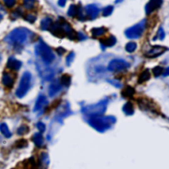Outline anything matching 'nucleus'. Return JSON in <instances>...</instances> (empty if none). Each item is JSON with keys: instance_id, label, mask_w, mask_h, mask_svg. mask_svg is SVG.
Segmentation results:
<instances>
[{"instance_id": "nucleus-1", "label": "nucleus", "mask_w": 169, "mask_h": 169, "mask_svg": "<svg viewBox=\"0 0 169 169\" xmlns=\"http://www.w3.org/2000/svg\"><path fill=\"white\" fill-rule=\"evenodd\" d=\"M116 118L114 116H98L91 117L88 120L90 126L98 132H104L109 129L116 123Z\"/></svg>"}, {"instance_id": "nucleus-2", "label": "nucleus", "mask_w": 169, "mask_h": 169, "mask_svg": "<svg viewBox=\"0 0 169 169\" xmlns=\"http://www.w3.org/2000/svg\"><path fill=\"white\" fill-rule=\"evenodd\" d=\"M29 32L26 29L17 28L6 36L5 40L11 45H21L26 41Z\"/></svg>"}, {"instance_id": "nucleus-3", "label": "nucleus", "mask_w": 169, "mask_h": 169, "mask_svg": "<svg viewBox=\"0 0 169 169\" xmlns=\"http://www.w3.org/2000/svg\"><path fill=\"white\" fill-rule=\"evenodd\" d=\"M36 52L41 56L43 61L46 64L52 63L55 58L51 48L42 40H40L39 45L36 46Z\"/></svg>"}, {"instance_id": "nucleus-4", "label": "nucleus", "mask_w": 169, "mask_h": 169, "mask_svg": "<svg viewBox=\"0 0 169 169\" xmlns=\"http://www.w3.org/2000/svg\"><path fill=\"white\" fill-rule=\"evenodd\" d=\"M108 101L106 100H103L99 103L90 106H87L83 109V112L86 115L91 117L101 116L104 113L107 107Z\"/></svg>"}, {"instance_id": "nucleus-5", "label": "nucleus", "mask_w": 169, "mask_h": 169, "mask_svg": "<svg viewBox=\"0 0 169 169\" xmlns=\"http://www.w3.org/2000/svg\"><path fill=\"white\" fill-rule=\"evenodd\" d=\"M31 74L29 72H24L20 80L19 85L16 91V96L18 98H23L26 95L29 88L31 81Z\"/></svg>"}, {"instance_id": "nucleus-6", "label": "nucleus", "mask_w": 169, "mask_h": 169, "mask_svg": "<svg viewBox=\"0 0 169 169\" xmlns=\"http://www.w3.org/2000/svg\"><path fill=\"white\" fill-rule=\"evenodd\" d=\"M146 27V20L143 19L134 26L128 29L125 31L126 37L130 39H137L141 36Z\"/></svg>"}, {"instance_id": "nucleus-7", "label": "nucleus", "mask_w": 169, "mask_h": 169, "mask_svg": "<svg viewBox=\"0 0 169 169\" xmlns=\"http://www.w3.org/2000/svg\"><path fill=\"white\" fill-rule=\"evenodd\" d=\"M130 65L124 60L121 59H114L111 60L108 66V70L110 71H121L125 70H127L128 67H129Z\"/></svg>"}, {"instance_id": "nucleus-8", "label": "nucleus", "mask_w": 169, "mask_h": 169, "mask_svg": "<svg viewBox=\"0 0 169 169\" xmlns=\"http://www.w3.org/2000/svg\"><path fill=\"white\" fill-rule=\"evenodd\" d=\"M167 50V48L162 46H153L148 52L145 54V56L148 58H155L158 57Z\"/></svg>"}, {"instance_id": "nucleus-9", "label": "nucleus", "mask_w": 169, "mask_h": 169, "mask_svg": "<svg viewBox=\"0 0 169 169\" xmlns=\"http://www.w3.org/2000/svg\"><path fill=\"white\" fill-rule=\"evenodd\" d=\"M49 30L50 31L51 33L54 36L58 37V38L62 39L66 36L65 32L63 29V27H62L61 23L60 21L52 23V26L50 28Z\"/></svg>"}, {"instance_id": "nucleus-10", "label": "nucleus", "mask_w": 169, "mask_h": 169, "mask_svg": "<svg viewBox=\"0 0 169 169\" xmlns=\"http://www.w3.org/2000/svg\"><path fill=\"white\" fill-rule=\"evenodd\" d=\"M87 16L88 17L90 20H93L96 18L99 14V9L95 5L91 4L87 5L85 8Z\"/></svg>"}, {"instance_id": "nucleus-11", "label": "nucleus", "mask_w": 169, "mask_h": 169, "mask_svg": "<svg viewBox=\"0 0 169 169\" xmlns=\"http://www.w3.org/2000/svg\"><path fill=\"white\" fill-rule=\"evenodd\" d=\"M162 4V0H149L145 6V12L147 15L159 9Z\"/></svg>"}, {"instance_id": "nucleus-12", "label": "nucleus", "mask_w": 169, "mask_h": 169, "mask_svg": "<svg viewBox=\"0 0 169 169\" xmlns=\"http://www.w3.org/2000/svg\"><path fill=\"white\" fill-rule=\"evenodd\" d=\"M48 101L46 97H45V95H40L36 101L34 108V112H38L45 109L48 106Z\"/></svg>"}, {"instance_id": "nucleus-13", "label": "nucleus", "mask_w": 169, "mask_h": 169, "mask_svg": "<svg viewBox=\"0 0 169 169\" xmlns=\"http://www.w3.org/2000/svg\"><path fill=\"white\" fill-rule=\"evenodd\" d=\"M61 89V84L60 83V81L58 80L54 81L52 84L49 87V91H48L49 96L50 97L55 96Z\"/></svg>"}, {"instance_id": "nucleus-14", "label": "nucleus", "mask_w": 169, "mask_h": 169, "mask_svg": "<svg viewBox=\"0 0 169 169\" xmlns=\"http://www.w3.org/2000/svg\"><path fill=\"white\" fill-rule=\"evenodd\" d=\"M22 66V63L13 57H10L8 61L7 67L12 70L18 71L20 70V68Z\"/></svg>"}, {"instance_id": "nucleus-15", "label": "nucleus", "mask_w": 169, "mask_h": 169, "mask_svg": "<svg viewBox=\"0 0 169 169\" xmlns=\"http://www.w3.org/2000/svg\"><path fill=\"white\" fill-rule=\"evenodd\" d=\"M49 165V156L46 153H42L39 159V168L47 169Z\"/></svg>"}, {"instance_id": "nucleus-16", "label": "nucleus", "mask_w": 169, "mask_h": 169, "mask_svg": "<svg viewBox=\"0 0 169 169\" xmlns=\"http://www.w3.org/2000/svg\"><path fill=\"white\" fill-rule=\"evenodd\" d=\"M100 42H101V46L104 48L112 47L116 45V39L114 36L111 35L109 37H107V38L101 39L100 40Z\"/></svg>"}, {"instance_id": "nucleus-17", "label": "nucleus", "mask_w": 169, "mask_h": 169, "mask_svg": "<svg viewBox=\"0 0 169 169\" xmlns=\"http://www.w3.org/2000/svg\"><path fill=\"white\" fill-rule=\"evenodd\" d=\"M15 80L14 78L12 77L11 75L8 73H5L2 77V83L3 84L8 88H11L14 85Z\"/></svg>"}, {"instance_id": "nucleus-18", "label": "nucleus", "mask_w": 169, "mask_h": 169, "mask_svg": "<svg viewBox=\"0 0 169 169\" xmlns=\"http://www.w3.org/2000/svg\"><path fill=\"white\" fill-rule=\"evenodd\" d=\"M123 112L126 116H131L134 114V107L133 104L128 102L123 106Z\"/></svg>"}, {"instance_id": "nucleus-19", "label": "nucleus", "mask_w": 169, "mask_h": 169, "mask_svg": "<svg viewBox=\"0 0 169 169\" xmlns=\"http://www.w3.org/2000/svg\"><path fill=\"white\" fill-rule=\"evenodd\" d=\"M52 20L50 18H45L40 22V28L43 30H49L52 24Z\"/></svg>"}, {"instance_id": "nucleus-20", "label": "nucleus", "mask_w": 169, "mask_h": 169, "mask_svg": "<svg viewBox=\"0 0 169 169\" xmlns=\"http://www.w3.org/2000/svg\"><path fill=\"white\" fill-rule=\"evenodd\" d=\"M33 141L36 146L40 147L44 143L43 136L40 133H36L33 136Z\"/></svg>"}, {"instance_id": "nucleus-21", "label": "nucleus", "mask_w": 169, "mask_h": 169, "mask_svg": "<svg viewBox=\"0 0 169 169\" xmlns=\"http://www.w3.org/2000/svg\"><path fill=\"white\" fill-rule=\"evenodd\" d=\"M0 131L7 138H9L12 135V134L9 129L8 125L5 123H2L0 124Z\"/></svg>"}, {"instance_id": "nucleus-22", "label": "nucleus", "mask_w": 169, "mask_h": 169, "mask_svg": "<svg viewBox=\"0 0 169 169\" xmlns=\"http://www.w3.org/2000/svg\"><path fill=\"white\" fill-rule=\"evenodd\" d=\"M150 77H151V73L149 70H145V71H143L141 75L140 76V77L138 79V83H143L145 81H148Z\"/></svg>"}, {"instance_id": "nucleus-23", "label": "nucleus", "mask_w": 169, "mask_h": 169, "mask_svg": "<svg viewBox=\"0 0 169 169\" xmlns=\"http://www.w3.org/2000/svg\"><path fill=\"white\" fill-rule=\"evenodd\" d=\"M106 29L104 27H99V28H93L91 29V33L93 36H99L104 34L106 33Z\"/></svg>"}, {"instance_id": "nucleus-24", "label": "nucleus", "mask_w": 169, "mask_h": 169, "mask_svg": "<svg viewBox=\"0 0 169 169\" xmlns=\"http://www.w3.org/2000/svg\"><path fill=\"white\" fill-rule=\"evenodd\" d=\"M60 83L65 87H69L71 84V77L67 74H64L61 77Z\"/></svg>"}, {"instance_id": "nucleus-25", "label": "nucleus", "mask_w": 169, "mask_h": 169, "mask_svg": "<svg viewBox=\"0 0 169 169\" xmlns=\"http://www.w3.org/2000/svg\"><path fill=\"white\" fill-rule=\"evenodd\" d=\"M78 10V6L76 5H71L67 11V15L70 17H76Z\"/></svg>"}, {"instance_id": "nucleus-26", "label": "nucleus", "mask_w": 169, "mask_h": 169, "mask_svg": "<svg viewBox=\"0 0 169 169\" xmlns=\"http://www.w3.org/2000/svg\"><path fill=\"white\" fill-rule=\"evenodd\" d=\"M137 48V44L134 42H128L125 47L126 50L129 53L134 52Z\"/></svg>"}, {"instance_id": "nucleus-27", "label": "nucleus", "mask_w": 169, "mask_h": 169, "mask_svg": "<svg viewBox=\"0 0 169 169\" xmlns=\"http://www.w3.org/2000/svg\"><path fill=\"white\" fill-rule=\"evenodd\" d=\"M35 0H24L23 5L27 9H32L34 7Z\"/></svg>"}, {"instance_id": "nucleus-28", "label": "nucleus", "mask_w": 169, "mask_h": 169, "mask_svg": "<svg viewBox=\"0 0 169 169\" xmlns=\"http://www.w3.org/2000/svg\"><path fill=\"white\" fill-rule=\"evenodd\" d=\"M113 11H114L113 6L108 5V6H107V7L104 8V9L103 11V15L104 17H108L112 13Z\"/></svg>"}, {"instance_id": "nucleus-29", "label": "nucleus", "mask_w": 169, "mask_h": 169, "mask_svg": "<svg viewBox=\"0 0 169 169\" xmlns=\"http://www.w3.org/2000/svg\"><path fill=\"white\" fill-rule=\"evenodd\" d=\"M29 131V128L26 125H23L17 129V134L19 135H23L27 134Z\"/></svg>"}, {"instance_id": "nucleus-30", "label": "nucleus", "mask_w": 169, "mask_h": 169, "mask_svg": "<svg viewBox=\"0 0 169 169\" xmlns=\"http://www.w3.org/2000/svg\"><path fill=\"white\" fill-rule=\"evenodd\" d=\"M124 97H132L134 95V94L135 92L134 89L132 88L131 87H127L125 90L124 91Z\"/></svg>"}, {"instance_id": "nucleus-31", "label": "nucleus", "mask_w": 169, "mask_h": 169, "mask_svg": "<svg viewBox=\"0 0 169 169\" xmlns=\"http://www.w3.org/2000/svg\"><path fill=\"white\" fill-rule=\"evenodd\" d=\"M155 38L153 39L154 40L156 39H159V40H164L165 39V31L163 30V29H162V27H160L158 30V32H157V34H156V36H155Z\"/></svg>"}, {"instance_id": "nucleus-32", "label": "nucleus", "mask_w": 169, "mask_h": 169, "mask_svg": "<svg viewBox=\"0 0 169 169\" xmlns=\"http://www.w3.org/2000/svg\"><path fill=\"white\" fill-rule=\"evenodd\" d=\"M163 70H164V69L162 67L156 66L153 69L152 71L155 77H159L162 73H163Z\"/></svg>"}, {"instance_id": "nucleus-33", "label": "nucleus", "mask_w": 169, "mask_h": 169, "mask_svg": "<svg viewBox=\"0 0 169 169\" xmlns=\"http://www.w3.org/2000/svg\"><path fill=\"white\" fill-rule=\"evenodd\" d=\"M75 58V54L72 52L69 54L66 58V64L67 66H70Z\"/></svg>"}, {"instance_id": "nucleus-34", "label": "nucleus", "mask_w": 169, "mask_h": 169, "mask_svg": "<svg viewBox=\"0 0 169 169\" xmlns=\"http://www.w3.org/2000/svg\"><path fill=\"white\" fill-rule=\"evenodd\" d=\"M28 145V142L27 140H18L17 142H16V146L18 147V148H23V147H25L26 146H27Z\"/></svg>"}, {"instance_id": "nucleus-35", "label": "nucleus", "mask_w": 169, "mask_h": 169, "mask_svg": "<svg viewBox=\"0 0 169 169\" xmlns=\"http://www.w3.org/2000/svg\"><path fill=\"white\" fill-rule=\"evenodd\" d=\"M24 19L30 23H33L36 19V17L33 14H28L24 17Z\"/></svg>"}, {"instance_id": "nucleus-36", "label": "nucleus", "mask_w": 169, "mask_h": 169, "mask_svg": "<svg viewBox=\"0 0 169 169\" xmlns=\"http://www.w3.org/2000/svg\"><path fill=\"white\" fill-rule=\"evenodd\" d=\"M36 127L37 128H38V129L40 131V132L43 133L45 132V130H46V126L45 124L42 123V122H39L38 123L36 124Z\"/></svg>"}, {"instance_id": "nucleus-37", "label": "nucleus", "mask_w": 169, "mask_h": 169, "mask_svg": "<svg viewBox=\"0 0 169 169\" xmlns=\"http://www.w3.org/2000/svg\"><path fill=\"white\" fill-rule=\"evenodd\" d=\"M3 2L8 8L13 7L15 4V0H3Z\"/></svg>"}, {"instance_id": "nucleus-38", "label": "nucleus", "mask_w": 169, "mask_h": 169, "mask_svg": "<svg viewBox=\"0 0 169 169\" xmlns=\"http://www.w3.org/2000/svg\"><path fill=\"white\" fill-rule=\"evenodd\" d=\"M109 82H110V83H112L113 85L117 87L118 88H120V87H121V86H122V85H121V83H120L118 82V81H116V80L109 81Z\"/></svg>"}, {"instance_id": "nucleus-39", "label": "nucleus", "mask_w": 169, "mask_h": 169, "mask_svg": "<svg viewBox=\"0 0 169 169\" xmlns=\"http://www.w3.org/2000/svg\"><path fill=\"white\" fill-rule=\"evenodd\" d=\"M66 50L64 48H62V47H59V48H58L57 49H56V52H57V53L59 55L64 54L66 52Z\"/></svg>"}, {"instance_id": "nucleus-40", "label": "nucleus", "mask_w": 169, "mask_h": 169, "mask_svg": "<svg viewBox=\"0 0 169 169\" xmlns=\"http://www.w3.org/2000/svg\"><path fill=\"white\" fill-rule=\"evenodd\" d=\"M77 39H79L80 40H83L87 39V37L83 33H77Z\"/></svg>"}, {"instance_id": "nucleus-41", "label": "nucleus", "mask_w": 169, "mask_h": 169, "mask_svg": "<svg viewBox=\"0 0 169 169\" xmlns=\"http://www.w3.org/2000/svg\"><path fill=\"white\" fill-rule=\"evenodd\" d=\"M67 0H59L58 1V5L60 7H64L66 3Z\"/></svg>"}, {"instance_id": "nucleus-42", "label": "nucleus", "mask_w": 169, "mask_h": 169, "mask_svg": "<svg viewBox=\"0 0 169 169\" xmlns=\"http://www.w3.org/2000/svg\"><path fill=\"white\" fill-rule=\"evenodd\" d=\"M163 76H169V67H167L165 70V71L163 73Z\"/></svg>"}, {"instance_id": "nucleus-43", "label": "nucleus", "mask_w": 169, "mask_h": 169, "mask_svg": "<svg viewBox=\"0 0 169 169\" xmlns=\"http://www.w3.org/2000/svg\"><path fill=\"white\" fill-rule=\"evenodd\" d=\"M123 1V0H116V1H115V3H120V2H122Z\"/></svg>"}, {"instance_id": "nucleus-44", "label": "nucleus", "mask_w": 169, "mask_h": 169, "mask_svg": "<svg viewBox=\"0 0 169 169\" xmlns=\"http://www.w3.org/2000/svg\"><path fill=\"white\" fill-rule=\"evenodd\" d=\"M2 18H3V15L1 13H0V21L2 19Z\"/></svg>"}, {"instance_id": "nucleus-45", "label": "nucleus", "mask_w": 169, "mask_h": 169, "mask_svg": "<svg viewBox=\"0 0 169 169\" xmlns=\"http://www.w3.org/2000/svg\"><path fill=\"white\" fill-rule=\"evenodd\" d=\"M2 54H0V62L2 61Z\"/></svg>"}]
</instances>
